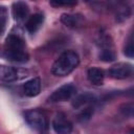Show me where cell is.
Here are the masks:
<instances>
[{
  "label": "cell",
  "mask_w": 134,
  "mask_h": 134,
  "mask_svg": "<svg viewBox=\"0 0 134 134\" xmlns=\"http://www.w3.org/2000/svg\"><path fill=\"white\" fill-rule=\"evenodd\" d=\"M98 57H99V60H102L103 62H113L116 59V54L111 48H104L99 52Z\"/></svg>",
  "instance_id": "cell-16"
},
{
  "label": "cell",
  "mask_w": 134,
  "mask_h": 134,
  "mask_svg": "<svg viewBox=\"0 0 134 134\" xmlns=\"http://www.w3.org/2000/svg\"><path fill=\"white\" fill-rule=\"evenodd\" d=\"M24 119L26 124L38 132H46L48 130V118L43 111L34 109L24 113Z\"/></svg>",
  "instance_id": "cell-2"
},
{
  "label": "cell",
  "mask_w": 134,
  "mask_h": 134,
  "mask_svg": "<svg viewBox=\"0 0 134 134\" xmlns=\"http://www.w3.org/2000/svg\"><path fill=\"white\" fill-rule=\"evenodd\" d=\"M49 3L53 7L74 6V5L77 4V0H49Z\"/></svg>",
  "instance_id": "cell-19"
},
{
  "label": "cell",
  "mask_w": 134,
  "mask_h": 134,
  "mask_svg": "<svg viewBox=\"0 0 134 134\" xmlns=\"http://www.w3.org/2000/svg\"><path fill=\"white\" fill-rule=\"evenodd\" d=\"M96 100L97 98L94 94L90 92H85L74 97V99L72 100V107L74 109H81V108H84L90 105H94Z\"/></svg>",
  "instance_id": "cell-9"
},
{
  "label": "cell",
  "mask_w": 134,
  "mask_h": 134,
  "mask_svg": "<svg viewBox=\"0 0 134 134\" xmlns=\"http://www.w3.org/2000/svg\"><path fill=\"white\" fill-rule=\"evenodd\" d=\"M27 71L19 68L5 66L0 64V81L3 82H15L27 76Z\"/></svg>",
  "instance_id": "cell-4"
},
{
  "label": "cell",
  "mask_w": 134,
  "mask_h": 134,
  "mask_svg": "<svg viewBox=\"0 0 134 134\" xmlns=\"http://www.w3.org/2000/svg\"><path fill=\"white\" fill-rule=\"evenodd\" d=\"M12 14H13V17L16 21H19V22L24 21L29 15V7H28L26 2L19 0L17 2L13 3Z\"/></svg>",
  "instance_id": "cell-8"
},
{
  "label": "cell",
  "mask_w": 134,
  "mask_h": 134,
  "mask_svg": "<svg viewBox=\"0 0 134 134\" xmlns=\"http://www.w3.org/2000/svg\"><path fill=\"white\" fill-rule=\"evenodd\" d=\"M93 111H94V106L93 105H90V106H87L85 107V109L79 114V120L81 122H85V121H88L91 117H92V114H93Z\"/></svg>",
  "instance_id": "cell-18"
},
{
  "label": "cell",
  "mask_w": 134,
  "mask_h": 134,
  "mask_svg": "<svg viewBox=\"0 0 134 134\" xmlns=\"http://www.w3.org/2000/svg\"><path fill=\"white\" fill-rule=\"evenodd\" d=\"M133 72V67L129 63H118L113 65L108 70V75L112 79L116 80H124L131 76Z\"/></svg>",
  "instance_id": "cell-5"
},
{
  "label": "cell",
  "mask_w": 134,
  "mask_h": 134,
  "mask_svg": "<svg viewBox=\"0 0 134 134\" xmlns=\"http://www.w3.org/2000/svg\"><path fill=\"white\" fill-rule=\"evenodd\" d=\"M44 22V16L42 14H34L25 22V28L29 34H35L36 31L39 30V28L42 26Z\"/></svg>",
  "instance_id": "cell-12"
},
{
  "label": "cell",
  "mask_w": 134,
  "mask_h": 134,
  "mask_svg": "<svg viewBox=\"0 0 134 134\" xmlns=\"http://www.w3.org/2000/svg\"><path fill=\"white\" fill-rule=\"evenodd\" d=\"M5 49L10 50H24L25 49V41L22 37L17 34H10L6 37L5 40Z\"/></svg>",
  "instance_id": "cell-10"
},
{
  "label": "cell",
  "mask_w": 134,
  "mask_h": 134,
  "mask_svg": "<svg viewBox=\"0 0 134 134\" xmlns=\"http://www.w3.org/2000/svg\"><path fill=\"white\" fill-rule=\"evenodd\" d=\"M116 10V18L118 21H124L131 16V6L129 0H109Z\"/></svg>",
  "instance_id": "cell-7"
},
{
  "label": "cell",
  "mask_w": 134,
  "mask_h": 134,
  "mask_svg": "<svg viewBox=\"0 0 134 134\" xmlns=\"http://www.w3.org/2000/svg\"><path fill=\"white\" fill-rule=\"evenodd\" d=\"M41 91V80L39 77H34L27 81L23 85V92L28 97L37 96Z\"/></svg>",
  "instance_id": "cell-11"
},
{
  "label": "cell",
  "mask_w": 134,
  "mask_h": 134,
  "mask_svg": "<svg viewBox=\"0 0 134 134\" xmlns=\"http://www.w3.org/2000/svg\"><path fill=\"white\" fill-rule=\"evenodd\" d=\"M83 16L81 15H71V14H63L61 16V22L68 27H77L83 23Z\"/></svg>",
  "instance_id": "cell-15"
},
{
  "label": "cell",
  "mask_w": 134,
  "mask_h": 134,
  "mask_svg": "<svg viewBox=\"0 0 134 134\" xmlns=\"http://www.w3.org/2000/svg\"><path fill=\"white\" fill-rule=\"evenodd\" d=\"M87 77L91 84L99 86L104 82L105 74H104V71L102 69L96 68V67H91L87 71Z\"/></svg>",
  "instance_id": "cell-14"
},
{
  "label": "cell",
  "mask_w": 134,
  "mask_h": 134,
  "mask_svg": "<svg viewBox=\"0 0 134 134\" xmlns=\"http://www.w3.org/2000/svg\"><path fill=\"white\" fill-rule=\"evenodd\" d=\"M120 111L125 116L132 117V115H133V105L132 104H126V105H124V107H121Z\"/></svg>",
  "instance_id": "cell-21"
},
{
  "label": "cell",
  "mask_w": 134,
  "mask_h": 134,
  "mask_svg": "<svg viewBox=\"0 0 134 134\" xmlns=\"http://www.w3.org/2000/svg\"><path fill=\"white\" fill-rule=\"evenodd\" d=\"M76 92V88L73 84L68 83L64 84L63 86L59 87L57 90H54L51 95L48 97V102L50 103H59V102H65L70 99Z\"/></svg>",
  "instance_id": "cell-3"
},
{
  "label": "cell",
  "mask_w": 134,
  "mask_h": 134,
  "mask_svg": "<svg viewBox=\"0 0 134 134\" xmlns=\"http://www.w3.org/2000/svg\"><path fill=\"white\" fill-rule=\"evenodd\" d=\"M79 63V54L73 50H66L54 61L51 72L57 76H66L77 67Z\"/></svg>",
  "instance_id": "cell-1"
},
{
  "label": "cell",
  "mask_w": 134,
  "mask_h": 134,
  "mask_svg": "<svg viewBox=\"0 0 134 134\" xmlns=\"http://www.w3.org/2000/svg\"><path fill=\"white\" fill-rule=\"evenodd\" d=\"M7 18H8V12L7 8L3 5H0V37L5 30L6 23H7Z\"/></svg>",
  "instance_id": "cell-17"
},
{
  "label": "cell",
  "mask_w": 134,
  "mask_h": 134,
  "mask_svg": "<svg viewBox=\"0 0 134 134\" xmlns=\"http://www.w3.org/2000/svg\"><path fill=\"white\" fill-rule=\"evenodd\" d=\"M6 60L16 62V63H25L28 61L29 55L25 50H10V49H5L3 54H2Z\"/></svg>",
  "instance_id": "cell-13"
},
{
  "label": "cell",
  "mask_w": 134,
  "mask_h": 134,
  "mask_svg": "<svg viewBox=\"0 0 134 134\" xmlns=\"http://www.w3.org/2000/svg\"><path fill=\"white\" fill-rule=\"evenodd\" d=\"M52 128L59 134H68L72 131V124L65 114L59 113L52 120Z\"/></svg>",
  "instance_id": "cell-6"
},
{
  "label": "cell",
  "mask_w": 134,
  "mask_h": 134,
  "mask_svg": "<svg viewBox=\"0 0 134 134\" xmlns=\"http://www.w3.org/2000/svg\"><path fill=\"white\" fill-rule=\"evenodd\" d=\"M124 52L129 58H133V55H134V47H133V41H132V37L131 36L129 37V40L127 41V44H126L125 49H124Z\"/></svg>",
  "instance_id": "cell-20"
}]
</instances>
